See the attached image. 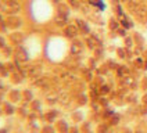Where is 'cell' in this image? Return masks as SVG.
I'll return each instance as SVG.
<instances>
[{"label": "cell", "instance_id": "1", "mask_svg": "<svg viewBox=\"0 0 147 133\" xmlns=\"http://www.w3.org/2000/svg\"><path fill=\"white\" fill-rule=\"evenodd\" d=\"M32 17L38 22H46L53 14V8L47 0H33L31 6Z\"/></svg>", "mask_w": 147, "mask_h": 133}, {"label": "cell", "instance_id": "2", "mask_svg": "<svg viewBox=\"0 0 147 133\" xmlns=\"http://www.w3.org/2000/svg\"><path fill=\"white\" fill-rule=\"evenodd\" d=\"M67 53V43L65 40L60 39V38H54L49 42L47 44V56L54 61H58L61 58H64Z\"/></svg>", "mask_w": 147, "mask_h": 133}, {"label": "cell", "instance_id": "3", "mask_svg": "<svg viewBox=\"0 0 147 133\" xmlns=\"http://www.w3.org/2000/svg\"><path fill=\"white\" fill-rule=\"evenodd\" d=\"M25 46V50H26V54L31 56V57H36L42 50V44H40V40L35 36H31L28 38L24 43Z\"/></svg>", "mask_w": 147, "mask_h": 133}]
</instances>
